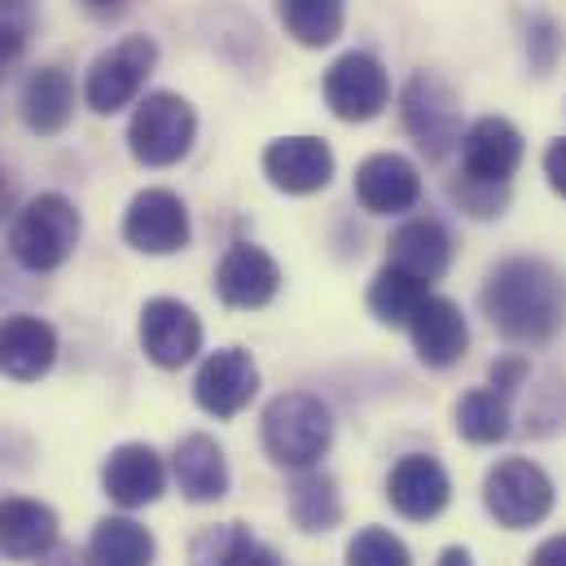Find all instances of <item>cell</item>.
<instances>
[{"instance_id":"603a6c76","label":"cell","mask_w":566,"mask_h":566,"mask_svg":"<svg viewBox=\"0 0 566 566\" xmlns=\"http://www.w3.org/2000/svg\"><path fill=\"white\" fill-rule=\"evenodd\" d=\"M18 106H22V124L35 137H57L75 119V84L62 66H40L27 75Z\"/></svg>"},{"instance_id":"8fae6325","label":"cell","mask_w":566,"mask_h":566,"mask_svg":"<svg viewBox=\"0 0 566 566\" xmlns=\"http://www.w3.org/2000/svg\"><path fill=\"white\" fill-rule=\"evenodd\" d=\"M142 352L158 369H180L202 352V321L180 298H149L142 307Z\"/></svg>"},{"instance_id":"ac0fdd59","label":"cell","mask_w":566,"mask_h":566,"mask_svg":"<svg viewBox=\"0 0 566 566\" xmlns=\"http://www.w3.org/2000/svg\"><path fill=\"white\" fill-rule=\"evenodd\" d=\"M409 338H413V352L418 360L430 369H448L465 356L470 347V325L461 316V307L452 298H439V294H426L422 307L413 312L409 321Z\"/></svg>"},{"instance_id":"4dcf8cb0","label":"cell","mask_w":566,"mask_h":566,"mask_svg":"<svg viewBox=\"0 0 566 566\" xmlns=\"http://www.w3.org/2000/svg\"><path fill=\"white\" fill-rule=\"evenodd\" d=\"M448 193H452V202H457L461 211H470V216L488 220V216H501V207H505V198H510V185L474 180V176H465V171H461V176L448 185Z\"/></svg>"},{"instance_id":"83f0119b","label":"cell","mask_w":566,"mask_h":566,"mask_svg":"<svg viewBox=\"0 0 566 566\" xmlns=\"http://www.w3.org/2000/svg\"><path fill=\"white\" fill-rule=\"evenodd\" d=\"M510 400L514 396H505L496 387H479V391L461 396L457 400V430H461V439H470V443H501L510 434Z\"/></svg>"},{"instance_id":"9c48e42d","label":"cell","mask_w":566,"mask_h":566,"mask_svg":"<svg viewBox=\"0 0 566 566\" xmlns=\"http://www.w3.org/2000/svg\"><path fill=\"white\" fill-rule=\"evenodd\" d=\"M260 391V365L247 347H220L198 365L193 400L211 418H238Z\"/></svg>"},{"instance_id":"484cf974","label":"cell","mask_w":566,"mask_h":566,"mask_svg":"<svg viewBox=\"0 0 566 566\" xmlns=\"http://www.w3.org/2000/svg\"><path fill=\"white\" fill-rule=\"evenodd\" d=\"M154 536L137 518H102L88 541L93 566H154Z\"/></svg>"},{"instance_id":"7a4b0ae2","label":"cell","mask_w":566,"mask_h":566,"mask_svg":"<svg viewBox=\"0 0 566 566\" xmlns=\"http://www.w3.org/2000/svg\"><path fill=\"white\" fill-rule=\"evenodd\" d=\"M80 233H84V220H80L75 202L62 198V193H40V198H31L13 216V224H9V255L27 273H53V269H62L75 255Z\"/></svg>"},{"instance_id":"1f68e13d","label":"cell","mask_w":566,"mask_h":566,"mask_svg":"<svg viewBox=\"0 0 566 566\" xmlns=\"http://www.w3.org/2000/svg\"><path fill=\"white\" fill-rule=\"evenodd\" d=\"M27 27H31L27 0H0V75H4V66H13V62L22 57V49H27Z\"/></svg>"},{"instance_id":"836d02e7","label":"cell","mask_w":566,"mask_h":566,"mask_svg":"<svg viewBox=\"0 0 566 566\" xmlns=\"http://www.w3.org/2000/svg\"><path fill=\"white\" fill-rule=\"evenodd\" d=\"M545 176H549V185L566 198V137L545 149Z\"/></svg>"},{"instance_id":"d6a6232c","label":"cell","mask_w":566,"mask_h":566,"mask_svg":"<svg viewBox=\"0 0 566 566\" xmlns=\"http://www.w3.org/2000/svg\"><path fill=\"white\" fill-rule=\"evenodd\" d=\"M523 382H527V360H518V356H505V360H496V365H492V387H496V391L514 396Z\"/></svg>"},{"instance_id":"ba28073f","label":"cell","mask_w":566,"mask_h":566,"mask_svg":"<svg viewBox=\"0 0 566 566\" xmlns=\"http://www.w3.org/2000/svg\"><path fill=\"white\" fill-rule=\"evenodd\" d=\"M321 93H325V106L343 119V124H369L387 111L391 102V80L382 71V62L374 53H343L338 62H329L325 80H321Z\"/></svg>"},{"instance_id":"277c9868","label":"cell","mask_w":566,"mask_h":566,"mask_svg":"<svg viewBox=\"0 0 566 566\" xmlns=\"http://www.w3.org/2000/svg\"><path fill=\"white\" fill-rule=\"evenodd\" d=\"M198 137V115L180 93H145L128 124V149L142 167L180 163Z\"/></svg>"},{"instance_id":"4fadbf2b","label":"cell","mask_w":566,"mask_h":566,"mask_svg":"<svg viewBox=\"0 0 566 566\" xmlns=\"http://www.w3.org/2000/svg\"><path fill=\"white\" fill-rule=\"evenodd\" d=\"M282 290V269L277 260L264 251V247H251V242H238L224 251L220 269H216V294L220 303L229 307H242V312H255V307H269Z\"/></svg>"},{"instance_id":"5b68a950","label":"cell","mask_w":566,"mask_h":566,"mask_svg":"<svg viewBox=\"0 0 566 566\" xmlns=\"http://www.w3.org/2000/svg\"><path fill=\"white\" fill-rule=\"evenodd\" d=\"M154 62H158V44L149 35H124L119 44L93 57L84 75V106L93 115H119L142 97Z\"/></svg>"},{"instance_id":"d4e9b609","label":"cell","mask_w":566,"mask_h":566,"mask_svg":"<svg viewBox=\"0 0 566 566\" xmlns=\"http://www.w3.org/2000/svg\"><path fill=\"white\" fill-rule=\"evenodd\" d=\"M290 518L298 532H334L338 518H343V496H338V483L325 474V470H294V483H290Z\"/></svg>"},{"instance_id":"e575fe53","label":"cell","mask_w":566,"mask_h":566,"mask_svg":"<svg viewBox=\"0 0 566 566\" xmlns=\"http://www.w3.org/2000/svg\"><path fill=\"white\" fill-rule=\"evenodd\" d=\"M532 566H566V536L545 541V545L532 554Z\"/></svg>"},{"instance_id":"5bb4252c","label":"cell","mask_w":566,"mask_h":566,"mask_svg":"<svg viewBox=\"0 0 566 566\" xmlns=\"http://www.w3.org/2000/svg\"><path fill=\"white\" fill-rule=\"evenodd\" d=\"M457 149H461V171L465 176L510 185V176L523 163V133L501 115H483V119H474L465 128Z\"/></svg>"},{"instance_id":"cb8c5ba5","label":"cell","mask_w":566,"mask_h":566,"mask_svg":"<svg viewBox=\"0 0 566 566\" xmlns=\"http://www.w3.org/2000/svg\"><path fill=\"white\" fill-rule=\"evenodd\" d=\"M189 566H282V558L242 523H216L189 541Z\"/></svg>"},{"instance_id":"2e32d148","label":"cell","mask_w":566,"mask_h":566,"mask_svg":"<svg viewBox=\"0 0 566 566\" xmlns=\"http://www.w3.org/2000/svg\"><path fill=\"white\" fill-rule=\"evenodd\" d=\"M57 360V329L31 312L0 321V374L13 382H40Z\"/></svg>"},{"instance_id":"8d00e7d4","label":"cell","mask_w":566,"mask_h":566,"mask_svg":"<svg viewBox=\"0 0 566 566\" xmlns=\"http://www.w3.org/2000/svg\"><path fill=\"white\" fill-rule=\"evenodd\" d=\"M439 566H470V554H465V549H443V554H439Z\"/></svg>"},{"instance_id":"ffe728a7","label":"cell","mask_w":566,"mask_h":566,"mask_svg":"<svg viewBox=\"0 0 566 566\" xmlns=\"http://www.w3.org/2000/svg\"><path fill=\"white\" fill-rule=\"evenodd\" d=\"M57 549V514L31 496L0 501V554L9 563H35Z\"/></svg>"},{"instance_id":"6da1fadb","label":"cell","mask_w":566,"mask_h":566,"mask_svg":"<svg viewBox=\"0 0 566 566\" xmlns=\"http://www.w3.org/2000/svg\"><path fill=\"white\" fill-rule=\"evenodd\" d=\"M483 312L510 343H549L566 325V282L545 260H505L483 285Z\"/></svg>"},{"instance_id":"7402d4cb","label":"cell","mask_w":566,"mask_h":566,"mask_svg":"<svg viewBox=\"0 0 566 566\" xmlns=\"http://www.w3.org/2000/svg\"><path fill=\"white\" fill-rule=\"evenodd\" d=\"M171 474H176L180 496L193 505H211V501L229 496V457L211 434H185L176 443Z\"/></svg>"},{"instance_id":"74e56055","label":"cell","mask_w":566,"mask_h":566,"mask_svg":"<svg viewBox=\"0 0 566 566\" xmlns=\"http://www.w3.org/2000/svg\"><path fill=\"white\" fill-rule=\"evenodd\" d=\"M84 4H88V9H115L119 0H84Z\"/></svg>"},{"instance_id":"7c38bea8","label":"cell","mask_w":566,"mask_h":566,"mask_svg":"<svg viewBox=\"0 0 566 566\" xmlns=\"http://www.w3.org/2000/svg\"><path fill=\"white\" fill-rule=\"evenodd\" d=\"M448 496H452V483H448V470L426 457V452H409L391 465L387 474V501L400 518L409 523H430L448 510Z\"/></svg>"},{"instance_id":"8992f818","label":"cell","mask_w":566,"mask_h":566,"mask_svg":"<svg viewBox=\"0 0 566 566\" xmlns=\"http://www.w3.org/2000/svg\"><path fill=\"white\" fill-rule=\"evenodd\" d=\"M483 501H488V514L518 532V527H536L549 510H554V483L549 474L527 461V457H505L501 465L488 470L483 479Z\"/></svg>"},{"instance_id":"3957f363","label":"cell","mask_w":566,"mask_h":566,"mask_svg":"<svg viewBox=\"0 0 566 566\" xmlns=\"http://www.w3.org/2000/svg\"><path fill=\"white\" fill-rule=\"evenodd\" d=\"M260 434H264V452L277 465L312 470L334 443V413L307 391H285L264 409Z\"/></svg>"},{"instance_id":"f1b7e54d","label":"cell","mask_w":566,"mask_h":566,"mask_svg":"<svg viewBox=\"0 0 566 566\" xmlns=\"http://www.w3.org/2000/svg\"><path fill=\"white\" fill-rule=\"evenodd\" d=\"M430 294V285L409 277V273H396V269H382L374 285H369V312L382 321V325H405L413 321V312L422 307V298Z\"/></svg>"},{"instance_id":"44dd1931","label":"cell","mask_w":566,"mask_h":566,"mask_svg":"<svg viewBox=\"0 0 566 566\" xmlns=\"http://www.w3.org/2000/svg\"><path fill=\"white\" fill-rule=\"evenodd\" d=\"M452 264V238L439 220H405L387 242V269L409 273L418 282H439Z\"/></svg>"},{"instance_id":"9a60e30c","label":"cell","mask_w":566,"mask_h":566,"mask_svg":"<svg viewBox=\"0 0 566 566\" xmlns=\"http://www.w3.org/2000/svg\"><path fill=\"white\" fill-rule=\"evenodd\" d=\"M356 198L374 216H400L418 207L422 176L405 154H369L356 167Z\"/></svg>"},{"instance_id":"f546056e","label":"cell","mask_w":566,"mask_h":566,"mask_svg":"<svg viewBox=\"0 0 566 566\" xmlns=\"http://www.w3.org/2000/svg\"><path fill=\"white\" fill-rule=\"evenodd\" d=\"M347 566H413V554L387 527H365L347 545Z\"/></svg>"},{"instance_id":"e0dca14e","label":"cell","mask_w":566,"mask_h":566,"mask_svg":"<svg viewBox=\"0 0 566 566\" xmlns=\"http://www.w3.org/2000/svg\"><path fill=\"white\" fill-rule=\"evenodd\" d=\"M102 488L115 505L124 510H145L163 496L167 488V465L149 443H119L106 465H102Z\"/></svg>"},{"instance_id":"f35d334b","label":"cell","mask_w":566,"mask_h":566,"mask_svg":"<svg viewBox=\"0 0 566 566\" xmlns=\"http://www.w3.org/2000/svg\"><path fill=\"white\" fill-rule=\"evenodd\" d=\"M4 202H9V185L0 180V207H4Z\"/></svg>"},{"instance_id":"d590c367","label":"cell","mask_w":566,"mask_h":566,"mask_svg":"<svg viewBox=\"0 0 566 566\" xmlns=\"http://www.w3.org/2000/svg\"><path fill=\"white\" fill-rule=\"evenodd\" d=\"M40 566H88L75 549H53V554H44L40 558Z\"/></svg>"},{"instance_id":"30bf717a","label":"cell","mask_w":566,"mask_h":566,"mask_svg":"<svg viewBox=\"0 0 566 566\" xmlns=\"http://www.w3.org/2000/svg\"><path fill=\"white\" fill-rule=\"evenodd\" d=\"M124 238L142 255H176L189 247V211L171 189H142L128 202Z\"/></svg>"},{"instance_id":"4316f807","label":"cell","mask_w":566,"mask_h":566,"mask_svg":"<svg viewBox=\"0 0 566 566\" xmlns=\"http://www.w3.org/2000/svg\"><path fill=\"white\" fill-rule=\"evenodd\" d=\"M277 18L303 49H325L343 35L347 0H277Z\"/></svg>"},{"instance_id":"52a82bcc","label":"cell","mask_w":566,"mask_h":566,"mask_svg":"<svg viewBox=\"0 0 566 566\" xmlns=\"http://www.w3.org/2000/svg\"><path fill=\"white\" fill-rule=\"evenodd\" d=\"M400 119L409 128V137L418 142L426 158H443L452 145H461V102L457 93L430 75V71H418L405 93H400Z\"/></svg>"},{"instance_id":"d6986e66","label":"cell","mask_w":566,"mask_h":566,"mask_svg":"<svg viewBox=\"0 0 566 566\" xmlns=\"http://www.w3.org/2000/svg\"><path fill=\"white\" fill-rule=\"evenodd\" d=\"M264 176L282 193H316L334 180V149L321 137H282L264 149Z\"/></svg>"}]
</instances>
